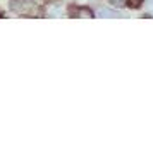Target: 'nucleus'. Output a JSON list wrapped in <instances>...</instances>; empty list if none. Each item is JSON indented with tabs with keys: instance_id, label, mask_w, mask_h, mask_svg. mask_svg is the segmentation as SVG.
I'll return each mask as SVG.
<instances>
[{
	"instance_id": "nucleus-1",
	"label": "nucleus",
	"mask_w": 153,
	"mask_h": 148,
	"mask_svg": "<svg viewBox=\"0 0 153 148\" xmlns=\"http://www.w3.org/2000/svg\"><path fill=\"white\" fill-rule=\"evenodd\" d=\"M69 14L72 16V17H88V19L93 17V12H91L88 7H71Z\"/></svg>"
},
{
	"instance_id": "nucleus-2",
	"label": "nucleus",
	"mask_w": 153,
	"mask_h": 148,
	"mask_svg": "<svg viewBox=\"0 0 153 148\" xmlns=\"http://www.w3.org/2000/svg\"><path fill=\"white\" fill-rule=\"evenodd\" d=\"M98 17H122V16L114 9H102V10H98Z\"/></svg>"
},
{
	"instance_id": "nucleus-3",
	"label": "nucleus",
	"mask_w": 153,
	"mask_h": 148,
	"mask_svg": "<svg viewBox=\"0 0 153 148\" xmlns=\"http://www.w3.org/2000/svg\"><path fill=\"white\" fill-rule=\"evenodd\" d=\"M108 2H110L112 7H115V9H122L127 5V0H108Z\"/></svg>"
},
{
	"instance_id": "nucleus-4",
	"label": "nucleus",
	"mask_w": 153,
	"mask_h": 148,
	"mask_svg": "<svg viewBox=\"0 0 153 148\" xmlns=\"http://www.w3.org/2000/svg\"><path fill=\"white\" fill-rule=\"evenodd\" d=\"M10 9L12 10H19L21 9V0H10Z\"/></svg>"
},
{
	"instance_id": "nucleus-5",
	"label": "nucleus",
	"mask_w": 153,
	"mask_h": 148,
	"mask_svg": "<svg viewBox=\"0 0 153 148\" xmlns=\"http://www.w3.org/2000/svg\"><path fill=\"white\" fill-rule=\"evenodd\" d=\"M141 2H143V0H127V4H129L131 7H139Z\"/></svg>"
},
{
	"instance_id": "nucleus-6",
	"label": "nucleus",
	"mask_w": 153,
	"mask_h": 148,
	"mask_svg": "<svg viewBox=\"0 0 153 148\" xmlns=\"http://www.w3.org/2000/svg\"><path fill=\"white\" fill-rule=\"evenodd\" d=\"M148 5H150V10L153 12V0H150V2H148Z\"/></svg>"
},
{
	"instance_id": "nucleus-7",
	"label": "nucleus",
	"mask_w": 153,
	"mask_h": 148,
	"mask_svg": "<svg viewBox=\"0 0 153 148\" xmlns=\"http://www.w3.org/2000/svg\"><path fill=\"white\" fill-rule=\"evenodd\" d=\"M29 2H31V0H29Z\"/></svg>"
}]
</instances>
